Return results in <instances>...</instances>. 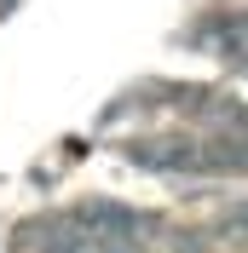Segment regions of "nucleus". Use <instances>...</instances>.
<instances>
[{
    "mask_svg": "<svg viewBox=\"0 0 248 253\" xmlns=\"http://www.w3.org/2000/svg\"><path fill=\"white\" fill-rule=\"evenodd\" d=\"M219 236H225V242H248V202L225 207V219H219Z\"/></svg>",
    "mask_w": 248,
    "mask_h": 253,
    "instance_id": "2",
    "label": "nucleus"
},
{
    "mask_svg": "<svg viewBox=\"0 0 248 253\" xmlns=\"http://www.w3.org/2000/svg\"><path fill=\"white\" fill-rule=\"evenodd\" d=\"M133 161L162 167V173H214L208 167V144H190V138H150L133 150Z\"/></svg>",
    "mask_w": 248,
    "mask_h": 253,
    "instance_id": "1",
    "label": "nucleus"
}]
</instances>
